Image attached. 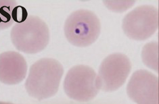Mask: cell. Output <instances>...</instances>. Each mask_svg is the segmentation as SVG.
I'll list each match as a JSON object with an SVG mask.
<instances>
[{
	"instance_id": "obj_1",
	"label": "cell",
	"mask_w": 159,
	"mask_h": 104,
	"mask_svg": "<svg viewBox=\"0 0 159 104\" xmlns=\"http://www.w3.org/2000/svg\"><path fill=\"white\" fill-rule=\"evenodd\" d=\"M64 74L60 63L53 58H41L31 65L25 89L32 98L43 100L54 96Z\"/></svg>"
},
{
	"instance_id": "obj_2",
	"label": "cell",
	"mask_w": 159,
	"mask_h": 104,
	"mask_svg": "<svg viewBox=\"0 0 159 104\" xmlns=\"http://www.w3.org/2000/svg\"><path fill=\"white\" fill-rule=\"evenodd\" d=\"M10 37L18 51L33 54L41 52L47 47L50 35L48 25L42 19L29 15L25 21L15 24Z\"/></svg>"
},
{
	"instance_id": "obj_3",
	"label": "cell",
	"mask_w": 159,
	"mask_h": 104,
	"mask_svg": "<svg viewBox=\"0 0 159 104\" xmlns=\"http://www.w3.org/2000/svg\"><path fill=\"white\" fill-rule=\"evenodd\" d=\"M101 31L99 18L92 11L78 10L66 18L64 32L72 45L79 47L91 46L98 39Z\"/></svg>"
},
{
	"instance_id": "obj_4",
	"label": "cell",
	"mask_w": 159,
	"mask_h": 104,
	"mask_svg": "<svg viewBox=\"0 0 159 104\" xmlns=\"http://www.w3.org/2000/svg\"><path fill=\"white\" fill-rule=\"evenodd\" d=\"M97 73L86 65H77L67 72L63 83L64 91L72 99L87 102L94 99L100 91Z\"/></svg>"
},
{
	"instance_id": "obj_5",
	"label": "cell",
	"mask_w": 159,
	"mask_h": 104,
	"mask_svg": "<svg viewBox=\"0 0 159 104\" xmlns=\"http://www.w3.org/2000/svg\"><path fill=\"white\" fill-rule=\"evenodd\" d=\"M158 10L151 5L140 6L124 17L123 31L125 35L135 41H145L158 28Z\"/></svg>"
},
{
	"instance_id": "obj_6",
	"label": "cell",
	"mask_w": 159,
	"mask_h": 104,
	"mask_svg": "<svg viewBox=\"0 0 159 104\" xmlns=\"http://www.w3.org/2000/svg\"><path fill=\"white\" fill-rule=\"evenodd\" d=\"M131 70L129 58L122 53L108 55L101 63L97 74L100 90L112 92L123 86Z\"/></svg>"
},
{
	"instance_id": "obj_7",
	"label": "cell",
	"mask_w": 159,
	"mask_h": 104,
	"mask_svg": "<svg viewBox=\"0 0 159 104\" xmlns=\"http://www.w3.org/2000/svg\"><path fill=\"white\" fill-rule=\"evenodd\" d=\"M158 78L146 70L132 74L127 86L129 98L137 104H159Z\"/></svg>"
},
{
	"instance_id": "obj_8",
	"label": "cell",
	"mask_w": 159,
	"mask_h": 104,
	"mask_svg": "<svg viewBox=\"0 0 159 104\" xmlns=\"http://www.w3.org/2000/svg\"><path fill=\"white\" fill-rule=\"evenodd\" d=\"M27 73L25 58L16 51H6L0 55V81L14 85L23 80Z\"/></svg>"
},
{
	"instance_id": "obj_9",
	"label": "cell",
	"mask_w": 159,
	"mask_h": 104,
	"mask_svg": "<svg viewBox=\"0 0 159 104\" xmlns=\"http://www.w3.org/2000/svg\"><path fill=\"white\" fill-rule=\"evenodd\" d=\"M142 59L146 66L158 73V43H146L142 49Z\"/></svg>"
},
{
	"instance_id": "obj_10",
	"label": "cell",
	"mask_w": 159,
	"mask_h": 104,
	"mask_svg": "<svg viewBox=\"0 0 159 104\" xmlns=\"http://www.w3.org/2000/svg\"><path fill=\"white\" fill-rule=\"evenodd\" d=\"M16 7L14 1L0 2V28H8L14 23L12 12Z\"/></svg>"
},
{
	"instance_id": "obj_11",
	"label": "cell",
	"mask_w": 159,
	"mask_h": 104,
	"mask_svg": "<svg viewBox=\"0 0 159 104\" xmlns=\"http://www.w3.org/2000/svg\"><path fill=\"white\" fill-rule=\"evenodd\" d=\"M135 1H104V3L108 7V8L112 11H116V12H121L120 9L122 8V10H126L129 8V7L132 5H134Z\"/></svg>"
},
{
	"instance_id": "obj_12",
	"label": "cell",
	"mask_w": 159,
	"mask_h": 104,
	"mask_svg": "<svg viewBox=\"0 0 159 104\" xmlns=\"http://www.w3.org/2000/svg\"><path fill=\"white\" fill-rule=\"evenodd\" d=\"M0 104H13V103H8V102H0Z\"/></svg>"
}]
</instances>
